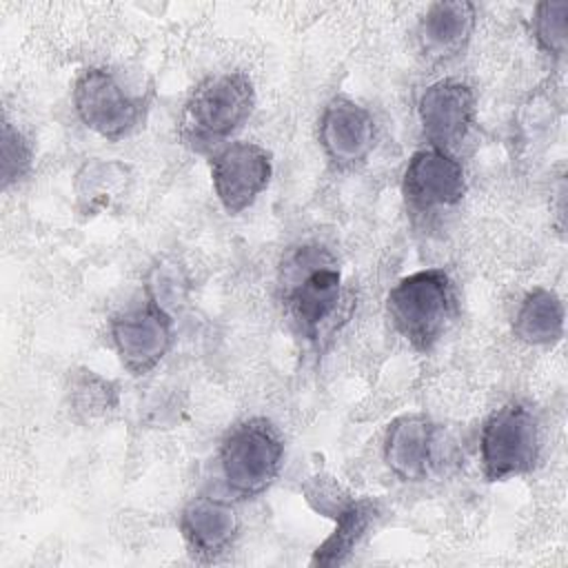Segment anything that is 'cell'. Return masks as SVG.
Listing matches in <instances>:
<instances>
[{
  "label": "cell",
  "mask_w": 568,
  "mask_h": 568,
  "mask_svg": "<svg viewBox=\"0 0 568 568\" xmlns=\"http://www.w3.org/2000/svg\"><path fill=\"white\" fill-rule=\"evenodd\" d=\"M280 302L295 333L313 346L328 342L353 308L337 257L320 244L286 251L280 264Z\"/></svg>",
  "instance_id": "6da1fadb"
},
{
  "label": "cell",
  "mask_w": 568,
  "mask_h": 568,
  "mask_svg": "<svg viewBox=\"0 0 568 568\" xmlns=\"http://www.w3.org/2000/svg\"><path fill=\"white\" fill-rule=\"evenodd\" d=\"M457 311L455 280L442 266L408 273L386 293L390 326L417 353H430L442 342Z\"/></svg>",
  "instance_id": "7a4b0ae2"
},
{
  "label": "cell",
  "mask_w": 568,
  "mask_h": 568,
  "mask_svg": "<svg viewBox=\"0 0 568 568\" xmlns=\"http://www.w3.org/2000/svg\"><path fill=\"white\" fill-rule=\"evenodd\" d=\"M255 109V84L244 71L206 75L186 98L180 138L193 151H215L248 122Z\"/></svg>",
  "instance_id": "3957f363"
},
{
  "label": "cell",
  "mask_w": 568,
  "mask_h": 568,
  "mask_svg": "<svg viewBox=\"0 0 568 568\" xmlns=\"http://www.w3.org/2000/svg\"><path fill=\"white\" fill-rule=\"evenodd\" d=\"M286 444L280 428L266 417H246L233 424L217 448L222 484L235 499H255L282 473Z\"/></svg>",
  "instance_id": "277c9868"
},
{
  "label": "cell",
  "mask_w": 568,
  "mask_h": 568,
  "mask_svg": "<svg viewBox=\"0 0 568 568\" xmlns=\"http://www.w3.org/2000/svg\"><path fill=\"white\" fill-rule=\"evenodd\" d=\"M541 422L535 408L513 399L495 408L479 430V466L488 481L528 475L541 459Z\"/></svg>",
  "instance_id": "5b68a950"
},
{
  "label": "cell",
  "mask_w": 568,
  "mask_h": 568,
  "mask_svg": "<svg viewBox=\"0 0 568 568\" xmlns=\"http://www.w3.org/2000/svg\"><path fill=\"white\" fill-rule=\"evenodd\" d=\"M78 120L106 142L133 135L146 120L149 98L133 93L106 67H89L78 73L71 91Z\"/></svg>",
  "instance_id": "8992f818"
},
{
  "label": "cell",
  "mask_w": 568,
  "mask_h": 568,
  "mask_svg": "<svg viewBox=\"0 0 568 568\" xmlns=\"http://www.w3.org/2000/svg\"><path fill=\"white\" fill-rule=\"evenodd\" d=\"M109 337L122 368L142 377L169 355L175 339V320L173 313L146 297L142 304L111 317Z\"/></svg>",
  "instance_id": "52a82bcc"
},
{
  "label": "cell",
  "mask_w": 568,
  "mask_h": 568,
  "mask_svg": "<svg viewBox=\"0 0 568 568\" xmlns=\"http://www.w3.org/2000/svg\"><path fill=\"white\" fill-rule=\"evenodd\" d=\"M446 446V433L430 415L404 413L386 426L382 457L397 479L422 484L444 466Z\"/></svg>",
  "instance_id": "ba28073f"
},
{
  "label": "cell",
  "mask_w": 568,
  "mask_h": 568,
  "mask_svg": "<svg viewBox=\"0 0 568 568\" xmlns=\"http://www.w3.org/2000/svg\"><path fill=\"white\" fill-rule=\"evenodd\" d=\"M209 166L213 193L229 215L251 209L273 178L271 151L246 140H231L217 146L211 153Z\"/></svg>",
  "instance_id": "9c48e42d"
},
{
  "label": "cell",
  "mask_w": 568,
  "mask_h": 568,
  "mask_svg": "<svg viewBox=\"0 0 568 568\" xmlns=\"http://www.w3.org/2000/svg\"><path fill=\"white\" fill-rule=\"evenodd\" d=\"M317 144L335 171H357L377 144V122L362 102L337 93L320 113Z\"/></svg>",
  "instance_id": "30bf717a"
},
{
  "label": "cell",
  "mask_w": 568,
  "mask_h": 568,
  "mask_svg": "<svg viewBox=\"0 0 568 568\" xmlns=\"http://www.w3.org/2000/svg\"><path fill=\"white\" fill-rule=\"evenodd\" d=\"M417 120L428 146L455 153L477 122V93L462 78H439L419 93Z\"/></svg>",
  "instance_id": "8fae6325"
},
{
  "label": "cell",
  "mask_w": 568,
  "mask_h": 568,
  "mask_svg": "<svg viewBox=\"0 0 568 568\" xmlns=\"http://www.w3.org/2000/svg\"><path fill=\"white\" fill-rule=\"evenodd\" d=\"M468 191L466 169L457 153L422 146L402 171V195L410 211L435 213L457 206Z\"/></svg>",
  "instance_id": "7c38bea8"
},
{
  "label": "cell",
  "mask_w": 568,
  "mask_h": 568,
  "mask_svg": "<svg viewBox=\"0 0 568 568\" xmlns=\"http://www.w3.org/2000/svg\"><path fill=\"white\" fill-rule=\"evenodd\" d=\"M178 528L189 557L213 564L233 550L240 537V515L226 497L195 495L180 510Z\"/></svg>",
  "instance_id": "4fadbf2b"
},
{
  "label": "cell",
  "mask_w": 568,
  "mask_h": 568,
  "mask_svg": "<svg viewBox=\"0 0 568 568\" xmlns=\"http://www.w3.org/2000/svg\"><path fill=\"white\" fill-rule=\"evenodd\" d=\"M477 27V7L468 0H439L426 7L417 20V47L433 62L462 55Z\"/></svg>",
  "instance_id": "5bb4252c"
},
{
  "label": "cell",
  "mask_w": 568,
  "mask_h": 568,
  "mask_svg": "<svg viewBox=\"0 0 568 568\" xmlns=\"http://www.w3.org/2000/svg\"><path fill=\"white\" fill-rule=\"evenodd\" d=\"M382 508L377 499L371 497H351L335 515V526L331 535L313 550L311 566H342L366 539L375 521L379 519Z\"/></svg>",
  "instance_id": "9a60e30c"
},
{
  "label": "cell",
  "mask_w": 568,
  "mask_h": 568,
  "mask_svg": "<svg viewBox=\"0 0 568 568\" xmlns=\"http://www.w3.org/2000/svg\"><path fill=\"white\" fill-rule=\"evenodd\" d=\"M566 308L561 297L546 286L530 288L513 317V335L528 346H552L564 337Z\"/></svg>",
  "instance_id": "2e32d148"
},
{
  "label": "cell",
  "mask_w": 568,
  "mask_h": 568,
  "mask_svg": "<svg viewBox=\"0 0 568 568\" xmlns=\"http://www.w3.org/2000/svg\"><path fill=\"white\" fill-rule=\"evenodd\" d=\"M131 171L126 164L115 160H89L84 162L73 180V193L82 213H98L113 200L122 197L129 184Z\"/></svg>",
  "instance_id": "e0dca14e"
},
{
  "label": "cell",
  "mask_w": 568,
  "mask_h": 568,
  "mask_svg": "<svg viewBox=\"0 0 568 568\" xmlns=\"http://www.w3.org/2000/svg\"><path fill=\"white\" fill-rule=\"evenodd\" d=\"M67 395L71 410L84 419L104 417L106 413L115 410L120 402L118 384L87 368L71 373Z\"/></svg>",
  "instance_id": "ac0fdd59"
},
{
  "label": "cell",
  "mask_w": 568,
  "mask_h": 568,
  "mask_svg": "<svg viewBox=\"0 0 568 568\" xmlns=\"http://www.w3.org/2000/svg\"><path fill=\"white\" fill-rule=\"evenodd\" d=\"M530 36L537 49L559 62L568 51V2L541 0L530 13Z\"/></svg>",
  "instance_id": "d6986e66"
},
{
  "label": "cell",
  "mask_w": 568,
  "mask_h": 568,
  "mask_svg": "<svg viewBox=\"0 0 568 568\" xmlns=\"http://www.w3.org/2000/svg\"><path fill=\"white\" fill-rule=\"evenodd\" d=\"M33 158L36 149L31 140L4 115L0 133V182L4 191L29 178Z\"/></svg>",
  "instance_id": "ffe728a7"
},
{
  "label": "cell",
  "mask_w": 568,
  "mask_h": 568,
  "mask_svg": "<svg viewBox=\"0 0 568 568\" xmlns=\"http://www.w3.org/2000/svg\"><path fill=\"white\" fill-rule=\"evenodd\" d=\"M189 280L175 264H158L146 277V297L171 313V306L182 304Z\"/></svg>",
  "instance_id": "44dd1931"
},
{
  "label": "cell",
  "mask_w": 568,
  "mask_h": 568,
  "mask_svg": "<svg viewBox=\"0 0 568 568\" xmlns=\"http://www.w3.org/2000/svg\"><path fill=\"white\" fill-rule=\"evenodd\" d=\"M304 493H306V499L326 517H333L351 499V495L333 477L311 479Z\"/></svg>",
  "instance_id": "7402d4cb"
}]
</instances>
